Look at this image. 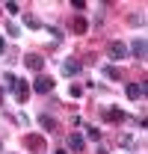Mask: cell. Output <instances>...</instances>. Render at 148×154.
I'll return each mask as SVG.
<instances>
[{
  "instance_id": "1",
  "label": "cell",
  "mask_w": 148,
  "mask_h": 154,
  "mask_svg": "<svg viewBox=\"0 0 148 154\" xmlns=\"http://www.w3.org/2000/svg\"><path fill=\"white\" fill-rule=\"evenodd\" d=\"M3 86L15 95V101H18V104H24V101L30 98V86H27L21 77H15L12 71H6V74H3Z\"/></svg>"
},
{
  "instance_id": "2",
  "label": "cell",
  "mask_w": 148,
  "mask_h": 154,
  "mask_svg": "<svg viewBox=\"0 0 148 154\" xmlns=\"http://www.w3.org/2000/svg\"><path fill=\"white\" fill-rule=\"evenodd\" d=\"M51 89H54V77H48V74H39L30 86V92H36V95H48Z\"/></svg>"
},
{
  "instance_id": "3",
  "label": "cell",
  "mask_w": 148,
  "mask_h": 154,
  "mask_svg": "<svg viewBox=\"0 0 148 154\" xmlns=\"http://www.w3.org/2000/svg\"><path fill=\"white\" fill-rule=\"evenodd\" d=\"M107 57L116 59V62H119V59H128V48H125L122 42H110V45H107Z\"/></svg>"
},
{
  "instance_id": "4",
  "label": "cell",
  "mask_w": 148,
  "mask_h": 154,
  "mask_svg": "<svg viewBox=\"0 0 148 154\" xmlns=\"http://www.w3.org/2000/svg\"><path fill=\"white\" fill-rule=\"evenodd\" d=\"M24 65H27L30 71H42V68H45V57H42V54H27V57H24Z\"/></svg>"
},
{
  "instance_id": "5",
  "label": "cell",
  "mask_w": 148,
  "mask_h": 154,
  "mask_svg": "<svg viewBox=\"0 0 148 154\" xmlns=\"http://www.w3.org/2000/svg\"><path fill=\"white\" fill-rule=\"evenodd\" d=\"M39 125H42V131H48V134H59V122H56L54 116H39Z\"/></svg>"
},
{
  "instance_id": "6",
  "label": "cell",
  "mask_w": 148,
  "mask_h": 154,
  "mask_svg": "<svg viewBox=\"0 0 148 154\" xmlns=\"http://www.w3.org/2000/svg\"><path fill=\"white\" fill-rule=\"evenodd\" d=\"M128 54H133V57H136V59H145V38H142V36H136V38H133V42H130Z\"/></svg>"
},
{
  "instance_id": "7",
  "label": "cell",
  "mask_w": 148,
  "mask_h": 154,
  "mask_svg": "<svg viewBox=\"0 0 148 154\" xmlns=\"http://www.w3.org/2000/svg\"><path fill=\"white\" fill-rule=\"evenodd\" d=\"M128 98L130 101H139V98H145V83H128Z\"/></svg>"
},
{
  "instance_id": "8",
  "label": "cell",
  "mask_w": 148,
  "mask_h": 154,
  "mask_svg": "<svg viewBox=\"0 0 148 154\" xmlns=\"http://www.w3.org/2000/svg\"><path fill=\"white\" fill-rule=\"evenodd\" d=\"M68 148H71L74 154H80L83 148H86V139H83L80 134H68Z\"/></svg>"
},
{
  "instance_id": "9",
  "label": "cell",
  "mask_w": 148,
  "mask_h": 154,
  "mask_svg": "<svg viewBox=\"0 0 148 154\" xmlns=\"http://www.w3.org/2000/svg\"><path fill=\"white\" fill-rule=\"evenodd\" d=\"M62 74H65V77H74V74H80V62L68 57L65 62H62Z\"/></svg>"
},
{
  "instance_id": "10",
  "label": "cell",
  "mask_w": 148,
  "mask_h": 154,
  "mask_svg": "<svg viewBox=\"0 0 148 154\" xmlns=\"http://www.w3.org/2000/svg\"><path fill=\"white\" fill-rule=\"evenodd\" d=\"M101 116H104L107 122H122V119H125V113H122V110H113V107H104V110H101Z\"/></svg>"
},
{
  "instance_id": "11",
  "label": "cell",
  "mask_w": 148,
  "mask_h": 154,
  "mask_svg": "<svg viewBox=\"0 0 148 154\" xmlns=\"http://www.w3.org/2000/svg\"><path fill=\"white\" fill-rule=\"evenodd\" d=\"M24 145H27V148H33V151H42L45 139H42V136H24Z\"/></svg>"
},
{
  "instance_id": "12",
  "label": "cell",
  "mask_w": 148,
  "mask_h": 154,
  "mask_svg": "<svg viewBox=\"0 0 148 154\" xmlns=\"http://www.w3.org/2000/svg\"><path fill=\"white\" fill-rule=\"evenodd\" d=\"M21 21H24V27H30V30H45V24H42L36 15H24Z\"/></svg>"
},
{
  "instance_id": "13",
  "label": "cell",
  "mask_w": 148,
  "mask_h": 154,
  "mask_svg": "<svg viewBox=\"0 0 148 154\" xmlns=\"http://www.w3.org/2000/svg\"><path fill=\"white\" fill-rule=\"evenodd\" d=\"M83 131H86V139H89V142H101V131H98L95 125H83Z\"/></svg>"
},
{
  "instance_id": "14",
  "label": "cell",
  "mask_w": 148,
  "mask_h": 154,
  "mask_svg": "<svg viewBox=\"0 0 148 154\" xmlns=\"http://www.w3.org/2000/svg\"><path fill=\"white\" fill-rule=\"evenodd\" d=\"M104 77H107V80H122V68H119V65H107V68H104Z\"/></svg>"
},
{
  "instance_id": "15",
  "label": "cell",
  "mask_w": 148,
  "mask_h": 154,
  "mask_svg": "<svg viewBox=\"0 0 148 154\" xmlns=\"http://www.w3.org/2000/svg\"><path fill=\"white\" fill-rule=\"evenodd\" d=\"M86 30H89L86 21H83V18H74V33H86Z\"/></svg>"
},
{
  "instance_id": "16",
  "label": "cell",
  "mask_w": 148,
  "mask_h": 154,
  "mask_svg": "<svg viewBox=\"0 0 148 154\" xmlns=\"http://www.w3.org/2000/svg\"><path fill=\"white\" fill-rule=\"evenodd\" d=\"M3 9H6L9 15H18V12H21V6H18V3H12V0H9V3H3Z\"/></svg>"
},
{
  "instance_id": "17",
  "label": "cell",
  "mask_w": 148,
  "mask_h": 154,
  "mask_svg": "<svg viewBox=\"0 0 148 154\" xmlns=\"http://www.w3.org/2000/svg\"><path fill=\"white\" fill-rule=\"evenodd\" d=\"M45 30H48V33H51V36H54L56 42H59V38H62V30H59V27H45Z\"/></svg>"
},
{
  "instance_id": "18",
  "label": "cell",
  "mask_w": 148,
  "mask_h": 154,
  "mask_svg": "<svg viewBox=\"0 0 148 154\" xmlns=\"http://www.w3.org/2000/svg\"><path fill=\"white\" fill-rule=\"evenodd\" d=\"M6 33H9V36H21V30H18V27H15V24H12V21L6 24Z\"/></svg>"
},
{
  "instance_id": "19",
  "label": "cell",
  "mask_w": 148,
  "mask_h": 154,
  "mask_svg": "<svg viewBox=\"0 0 148 154\" xmlns=\"http://www.w3.org/2000/svg\"><path fill=\"white\" fill-rule=\"evenodd\" d=\"M68 95H71V98H80V95H83V89H80V86H68Z\"/></svg>"
},
{
  "instance_id": "20",
  "label": "cell",
  "mask_w": 148,
  "mask_h": 154,
  "mask_svg": "<svg viewBox=\"0 0 148 154\" xmlns=\"http://www.w3.org/2000/svg\"><path fill=\"white\" fill-rule=\"evenodd\" d=\"M71 6L77 9V12H83V9H86V3H83V0H71Z\"/></svg>"
},
{
  "instance_id": "21",
  "label": "cell",
  "mask_w": 148,
  "mask_h": 154,
  "mask_svg": "<svg viewBox=\"0 0 148 154\" xmlns=\"http://www.w3.org/2000/svg\"><path fill=\"white\" fill-rule=\"evenodd\" d=\"M3 51H6V42H3V36H0V54H3Z\"/></svg>"
},
{
  "instance_id": "22",
  "label": "cell",
  "mask_w": 148,
  "mask_h": 154,
  "mask_svg": "<svg viewBox=\"0 0 148 154\" xmlns=\"http://www.w3.org/2000/svg\"><path fill=\"white\" fill-rule=\"evenodd\" d=\"M98 154H110V151H107V148H98Z\"/></svg>"
},
{
  "instance_id": "23",
  "label": "cell",
  "mask_w": 148,
  "mask_h": 154,
  "mask_svg": "<svg viewBox=\"0 0 148 154\" xmlns=\"http://www.w3.org/2000/svg\"><path fill=\"white\" fill-rule=\"evenodd\" d=\"M0 107H3V89H0Z\"/></svg>"
},
{
  "instance_id": "24",
  "label": "cell",
  "mask_w": 148,
  "mask_h": 154,
  "mask_svg": "<svg viewBox=\"0 0 148 154\" xmlns=\"http://www.w3.org/2000/svg\"><path fill=\"white\" fill-rule=\"evenodd\" d=\"M56 154H68V151H56Z\"/></svg>"
}]
</instances>
